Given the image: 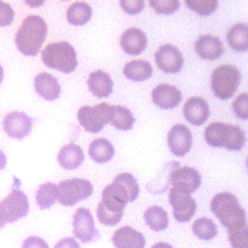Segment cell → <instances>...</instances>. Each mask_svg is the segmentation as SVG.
<instances>
[{
    "mask_svg": "<svg viewBox=\"0 0 248 248\" xmlns=\"http://www.w3.org/2000/svg\"><path fill=\"white\" fill-rule=\"evenodd\" d=\"M15 11L6 2L0 1V27L9 26L15 19Z\"/></svg>",
    "mask_w": 248,
    "mask_h": 248,
    "instance_id": "8d00e7d4",
    "label": "cell"
},
{
    "mask_svg": "<svg viewBox=\"0 0 248 248\" xmlns=\"http://www.w3.org/2000/svg\"><path fill=\"white\" fill-rule=\"evenodd\" d=\"M115 248H144L145 237L141 232L130 226L120 227L111 237Z\"/></svg>",
    "mask_w": 248,
    "mask_h": 248,
    "instance_id": "d6986e66",
    "label": "cell"
},
{
    "mask_svg": "<svg viewBox=\"0 0 248 248\" xmlns=\"http://www.w3.org/2000/svg\"><path fill=\"white\" fill-rule=\"evenodd\" d=\"M111 125L122 131H128L133 128L135 117L132 111L123 106H112L110 121Z\"/></svg>",
    "mask_w": 248,
    "mask_h": 248,
    "instance_id": "f546056e",
    "label": "cell"
},
{
    "mask_svg": "<svg viewBox=\"0 0 248 248\" xmlns=\"http://www.w3.org/2000/svg\"><path fill=\"white\" fill-rule=\"evenodd\" d=\"M53 248H80V246L74 237L67 236L58 240Z\"/></svg>",
    "mask_w": 248,
    "mask_h": 248,
    "instance_id": "ab89813d",
    "label": "cell"
},
{
    "mask_svg": "<svg viewBox=\"0 0 248 248\" xmlns=\"http://www.w3.org/2000/svg\"><path fill=\"white\" fill-rule=\"evenodd\" d=\"M112 106L101 103L94 107L82 106L78 111V119L81 127L92 134L99 133L110 121Z\"/></svg>",
    "mask_w": 248,
    "mask_h": 248,
    "instance_id": "ba28073f",
    "label": "cell"
},
{
    "mask_svg": "<svg viewBox=\"0 0 248 248\" xmlns=\"http://www.w3.org/2000/svg\"><path fill=\"white\" fill-rule=\"evenodd\" d=\"M5 225H6V221H5V218H4L3 214H2V211H1V209H0V230H1Z\"/></svg>",
    "mask_w": 248,
    "mask_h": 248,
    "instance_id": "ee69618b",
    "label": "cell"
},
{
    "mask_svg": "<svg viewBox=\"0 0 248 248\" xmlns=\"http://www.w3.org/2000/svg\"><path fill=\"white\" fill-rule=\"evenodd\" d=\"M149 5L158 14L170 15L179 9L180 2L176 0H151Z\"/></svg>",
    "mask_w": 248,
    "mask_h": 248,
    "instance_id": "836d02e7",
    "label": "cell"
},
{
    "mask_svg": "<svg viewBox=\"0 0 248 248\" xmlns=\"http://www.w3.org/2000/svg\"><path fill=\"white\" fill-rule=\"evenodd\" d=\"M153 103L160 108L171 109L181 102V91L174 85L163 83L157 85L151 93Z\"/></svg>",
    "mask_w": 248,
    "mask_h": 248,
    "instance_id": "2e32d148",
    "label": "cell"
},
{
    "mask_svg": "<svg viewBox=\"0 0 248 248\" xmlns=\"http://www.w3.org/2000/svg\"><path fill=\"white\" fill-rule=\"evenodd\" d=\"M210 209L228 231H237L247 226L244 208L230 192L216 194L211 200Z\"/></svg>",
    "mask_w": 248,
    "mask_h": 248,
    "instance_id": "3957f363",
    "label": "cell"
},
{
    "mask_svg": "<svg viewBox=\"0 0 248 248\" xmlns=\"http://www.w3.org/2000/svg\"><path fill=\"white\" fill-rule=\"evenodd\" d=\"M34 87L37 94L46 101H54L59 98L61 87L54 76L43 72L34 78Z\"/></svg>",
    "mask_w": 248,
    "mask_h": 248,
    "instance_id": "44dd1931",
    "label": "cell"
},
{
    "mask_svg": "<svg viewBox=\"0 0 248 248\" xmlns=\"http://www.w3.org/2000/svg\"><path fill=\"white\" fill-rule=\"evenodd\" d=\"M6 164H7V157L5 153L0 149V170L5 169Z\"/></svg>",
    "mask_w": 248,
    "mask_h": 248,
    "instance_id": "60d3db41",
    "label": "cell"
},
{
    "mask_svg": "<svg viewBox=\"0 0 248 248\" xmlns=\"http://www.w3.org/2000/svg\"><path fill=\"white\" fill-rule=\"evenodd\" d=\"M42 61L51 69L70 74L78 66L77 52L66 41L48 44L42 51Z\"/></svg>",
    "mask_w": 248,
    "mask_h": 248,
    "instance_id": "5b68a950",
    "label": "cell"
},
{
    "mask_svg": "<svg viewBox=\"0 0 248 248\" xmlns=\"http://www.w3.org/2000/svg\"><path fill=\"white\" fill-rule=\"evenodd\" d=\"M185 4L188 8L194 12H196L200 16H209L213 12L216 11L218 7L217 1H186Z\"/></svg>",
    "mask_w": 248,
    "mask_h": 248,
    "instance_id": "d6a6232c",
    "label": "cell"
},
{
    "mask_svg": "<svg viewBox=\"0 0 248 248\" xmlns=\"http://www.w3.org/2000/svg\"><path fill=\"white\" fill-rule=\"evenodd\" d=\"M33 119L23 111H11L3 119V130L12 139L22 140L32 130Z\"/></svg>",
    "mask_w": 248,
    "mask_h": 248,
    "instance_id": "7c38bea8",
    "label": "cell"
},
{
    "mask_svg": "<svg viewBox=\"0 0 248 248\" xmlns=\"http://www.w3.org/2000/svg\"><path fill=\"white\" fill-rule=\"evenodd\" d=\"M3 78H4V70H3V67L0 64V84H1V82L3 80Z\"/></svg>",
    "mask_w": 248,
    "mask_h": 248,
    "instance_id": "f6af8a7d",
    "label": "cell"
},
{
    "mask_svg": "<svg viewBox=\"0 0 248 248\" xmlns=\"http://www.w3.org/2000/svg\"><path fill=\"white\" fill-rule=\"evenodd\" d=\"M228 236L232 248H248L247 226L237 231H228Z\"/></svg>",
    "mask_w": 248,
    "mask_h": 248,
    "instance_id": "e575fe53",
    "label": "cell"
},
{
    "mask_svg": "<svg viewBox=\"0 0 248 248\" xmlns=\"http://www.w3.org/2000/svg\"><path fill=\"white\" fill-rule=\"evenodd\" d=\"M84 160V153L81 147L76 143H68L61 147L57 161L65 170L78 169Z\"/></svg>",
    "mask_w": 248,
    "mask_h": 248,
    "instance_id": "603a6c76",
    "label": "cell"
},
{
    "mask_svg": "<svg viewBox=\"0 0 248 248\" xmlns=\"http://www.w3.org/2000/svg\"><path fill=\"white\" fill-rule=\"evenodd\" d=\"M155 62L164 73L176 74L181 71L184 59L176 46L166 44L161 46L156 51Z\"/></svg>",
    "mask_w": 248,
    "mask_h": 248,
    "instance_id": "5bb4252c",
    "label": "cell"
},
{
    "mask_svg": "<svg viewBox=\"0 0 248 248\" xmlns=\"http://www.w3.org/2000/svg\"><path fill=\"white\" fill-rule=\"evenodd\" d=\"M209 113V107L206 101L199 96L189 98L183 106V114L185 119L195 126L203 124L207 120Z\"/></svg>",
    "mask_w": 248,
    "mask_h": 248,
    "instance_id": "e0dca14e",
    "label": "cell"
},
{
    "mask_svg": "<svg viewBox=\"0 0 248 248\" xmlns=\"http://www.w3.org/2000/svg\"><path fill=\"white\" fill-rule=\"evenodd\" d=\"M193 143V137L190 129L183 124L173 125L168 133V145L170 152L177 156L186 155Z\"/></svg>",
    "mask_w": 248,
    "mask_h": 248,
    "instance_id": "9a60e30c",
    "label": "cell"
},
{
    "mask_svg": "<svg viewBox=\"0 0 248 248\" xmlns=\"http://www.w3.org/2000/svg\"><path fill=\"white\" fill-rule=\"evenodd\" d=\"M21 248H49L46 241L39 236L31 235L26 237L22 244Z\"/></svg>",
    "mask_w": 248,
    "mask_h": 248,
    "instance_id": "f35d334b",
    "label": "cell"
},
{
    "mask_svg": "<svg viewBox=\"0 0 248 248\" xmlns=\"http://www.w3.org/2000/svg\"><path fill=\"white\" fill-rule=\"evenodd\" d=\"M25 4L31 7H39L44 4V1H25Z\"/></svg>",
    "mask_w": 248,
    "mask_h": 248,
    "instance_id": "7bdbcfd3",
    "label": "cell"
},
{
    "mask_svg": "<svg viewBox=\"0 0 248 248\" xmlns=\"http://www.w3.org/2000/svg\"><path fill=\"white\" fill-rule=\"evenodd\" d=\"M120 6L122 10L129 15H136L142 11L144 1L142 0H121Z\"/></svg>",
    "mask_w": 248,
    "mask_h": 248,
    "instance_id": "74e56055",
    "label": "cell"
},
{
    "mask_svg": "<svg viewBox=\"0 0 248 248\" xmlns=\"http://www.w3.org/2000/svg\"><path fill=\"white\" fill-rule=\"evenodd\" d=\"M151 248H173V247L170 244L167 243V242L160 241V242H157L154 245H152Z\"/></svg>",
    "mask_w": 248,
    "mask_h": 248,
    "instance_id": "b9f144b4",
    "label": "cell"
},
{
    "mask_svg": "<svg viewBox=\"0 0 248 248\" xmlns=\"http://www.w3.org/2000/svg\"><path fill=\"white\" fill-rule=\"evenodd\" d=\"M36 203L41 209L50 208L57 200V185L46 182L39 186L35 195Z\"/></svg>",
    "mask_w": 248,
    "mask_h": 248,
    "instance_id": "f1b7e54d",
    "label": "cell"
},
{
    "mask_svg": "<svg viewBox=\"0 0 248 248\" xmlns=\"http://www.w3.org/2000/svg\"><path fill=\"white\" fill-rule=\"evenodd\" d=\"M114 179L117 180L119 183H121L122 186L128 191L133 202L138 199L140 194V186L133 174L129 172H121L117 174Z\"/></svg>",
    "mask_w": 248,
    "mask_h": 248,
    "instance_id": "1f68e13d",
    "label": "cell"
},
{
    "mask_svg": "<svg viewBox=\"0 0 248 248\" xmlns=\"http://www.w3.org/2000/svg\"><path fill=\"white\" fill-rule=\"evenodd\" d=\"M170 184L173 188L191 194L201 186L202 176L193 167H178L172 170L170 177Z\"/></svg>",
    "mask_w": 248,
    "mask_h": 248,
    "instance_id": "4fadbf2b",
    "label": "cell"
},
{
    "mask_svg": "<svg viewBox=\"0 0 248 248\" xmlns=\"http://www.w3.org/2000/svg\"><path fill=\"white\" fill-rule=\"evenodd\" d=\"M73 233L82 243H92L100 238L99 231L95 227L91 211L86 207H79L73 216Z\"/></svg>",
    "mask_w": 248,
    "mask_h": 248,
    "instance_id": "30bf717a",
    "label": "cell"
},
{
    "mask_svg": "<svg viewBox=\"0 0 248 248\" xmlns=\"http://www.w3.org/2000/svg\"><path fill=\"white\" fill-rule=\"evenodd\" d=\"M92 183L84 178L62 180L57 185V200L64 206H73L93 194Z\"/></svg>",
    "mask_w": 248,
    "mask_h": 248,
    "instance_id": "52a82bcc",
    "label": "cell"
},
{
    "mask_svg": "<svg viewBox=\"0 0 248 248\" xmlns=\"http://www.w3.org/2000/svg\"><path fill=\"white\" fill-rule=\"evenodd\" d=\"M204 139L208 145L238 151L245 144L246 136L239 126L223 122L210 123L204 130Z\"/></svg>",
    "mask_w": 248,
    "mask_h": 248,
    "instance_id": "277c9868",
    "label": "cell"
},
{
    "mask_svg": "<svg viewBox=\"0 0 248 248\" xmlns=\"http://www.w3.org/2000/svg\"><path fill=\"white\" fill-rule=\"evenodd\" d=\"M128 191L117 180L107 185L102 192L101 202L97 206V217L101 224L115 226L123 217L124 208L128 202H132Z\"/></svg>",
    "mask_w": 248,
    "mask_h": 248,
    "instance_id": "6da1fadb",
    "label": "cell"
},
{
    "mask_svg": "<svg viewBox=\"0 0 248 248\" xmlns=\"http://www.w3.org/2000/svg\"><path fill=\"white\" fill-rule=\"evenodd\" d=\"M152 73L153 69L151 64L143 59L132 60L128 62L123 69L124 76L134 81L146 80L151 78Z\"/></svg>",
    "mask_w": 248,
    "mask_h": 248,
    "instance_id": "d4e9b609",
    "label": "cell"
},
{
    "mask_svg": "<svg viewBox=\"0 0 248 248\" xmlns=\"http://www.w3.org/2000/svg\"><path fill=\"white\" fill-rule=\"evenodd\" d=\"M92 16V9L86 2H74L67 10V20L70 24L75 26H81L86 24Z\"/></svg>",
    "mask_w": 248,
    "mask_h": 248,
    "instance_id": "4316f807",
    "label": "cell"
},
{
    "mask_svg": "<svg viewBox=\"0 0 248 248\" xmlns=\"http://www.w3.org/2000/svg\"><path fill=\"white\" fill-rule=\"evenodd\" d=\"M87 85L94 96L97 98H105L108 97L112 92L113 81L108 73L97 70L89 74Z\"/></svg>",
    "mask_w": 248,
    "mask_h": 248,
    "instance_id": "7402d4cb",
    "label": "cell"
},
{
    "mask_svg": "<svg viewBox=\"0 0 248 248\" xmlns=\"http://www.w3.org/2000/svg\"><path fill=\"white\" fill-rule=\"evenodd\" d=\"M195 49L199 57L204 60H215L224 53L222 41L211 34L201 36L195 45Z\"/></svg>",
    "mask_w": 248,
    "mask_h": 248,
    "instance_id": "ffe728a7",
    "label": "cell"
},
{
    "mask_svg": "<svg viewBox=\"0 0 248 248\" xmlns=\"http://www.w3.org/2000/svg\"><path fill=\"white\" fill-rule=\"evenodd\" d=\"M192 231L194 234L202 240H210L218 233L217 225L212 219L207 217H202L194 221Z\"/></svg>",
    "mask_w": 248,
    "mask_h": 248,
    "instance_id": "4dcf8cb0",
    "label": "cell"
},
{
    "mask_svg": "<svg viewBox=\"0 0 248 248\" xmlns=\"http://www.w3.org/2000/svg\"><path fill=\"white\" fill-rule=\"evenodd\" d=\"M239 82L240 73L231 64L217 67L211 76V89L215 97L221 100L230 99L236 91Z\"/></svg>",
    "mask_w": 248,
    "mask_h": 248,
    "instance_id": "8992f818",
    "label": "cell"
},
{
    "mask_svg": "<svg viewBox=\"0 0 248 248\" xmlns=\"http://www.w3.org/2000/svg\"><path fill=\"white\" fill-rule=\"evenodd\" d=\"M145 224L154 232H162L169 226L167 211L159 205H151L143 212Z\"/></svg>",
    "mask_w": 248,
    "mask_h": 248,
    "instance_id": "484cf974",
    "label": "cell"
},
{
    "mask_svg": "<svg viewBox=\"0 0 248 248\" xmlns=\"http://www.w3.org/2000/svg\"><path fill=\"white\" fill-rule=\"evenodd\" d=\"M230 46L237 51L243 52L247 49L248 27L244 22H238L231 26L227 34Z\"/></svg>",
    "mask_w": 248,
    "mask_h": 248,
    "instance_id": "83f0119b",
    "label": "cell"
},
{
    "mask_svg": "<svg viewBox=\"0 0 248 248\" xmlns=\"http://www.w3.org/2000/svg\"><path fill=\"white\" fill-rule=\"evenodd\" d=\"M0 209L5 218L6 224L15 223L28 214V198L22 190L14 187L8 196L0 201Z\"/></svg>",
    "mask_w": 248,
    "mask_h": 248,
    "instance_id": "9c48e42d",
    "label": "cell"
},
{
    "mask_svg": "<svg viewBox=\"0 0 248 248\" xmlns=\"http://www.w3.org/2000/svg\"><path fill=\"white\" fill-rule=\"evenodd\" d=\"M88 154L96 163H107L112 159L114 155V147L108 140L104 138L95 139L89 144Z\"/></svg>",
    "mask_w": 248,
    "mask_h": 248,
    "instance_id": "cb8c5ba5",
    "label": "cell"
},
{
    "mask_svg": "<svg viewBox=\"0 0 248 248\" xmlns=\"http://www.w3.org/2000/svg\"><path fill=\"white\" fill-rule=\"evenodd\" d=\"M120 46L127 54L139 55L147 46V37L141 29L131 27L121 35Z\"/></svg>",
    "mask_w": 248,
    "mask_h": 248,
    "instance_id": "ac0fdd59",
    "label": "cell"
},
{
    "mask_svg": "<svg viewBox=\"0 0 248 248\" xmlns=\"http://www.w3.org/2000/svg\"><path fill=\"white\" fill-rule=\"evenodd\" d=\"M247 104H248V95H247V93H242V94L238 95L234 99V101L232 102V107L233 112L235 113V115L238 118H241V119H244V120L247 119V116H248Z\"/></svg>",
    "mask_w": 248,
    "mask_h": 248,
    "instance_id": "d590c367",
    "label": "cell"
},
{
    "mask_svg": "<svg viewBox=\"0 0 248 248\" xmlns=\"http://www.w3.org/2000/svg\"><path fill=\"white\" fill-rule=\"evenodd\" d=\"M169 202L172 207L173 217L179 223L189 222L196 214L197 202L191 194L171 187Z\"/></svg>",
    "mask_w": 248,
    "mask_h": 248,
    "instance_id": "8fae6325",
    "label": "cell"
},
{
    "mask_svg": "<svg viewBox=\"0 0 248 248\" xmlns=\"http://www.w3.org/2000/svg\"><path fill=\"white\" fill-rule=\"evenodd\" d=\"M47 35V26L43 17L37 15L27 16L15 37L17 49L26 56H36Z\"/></svg>",
    "mask_w": 248,
    "mask_h": 248,
    "instance_id": "7a4b0ae2",
    "label": "cell"
}]
</instances>
